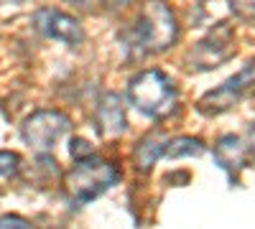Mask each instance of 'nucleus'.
<instances>
[{"mask_svg": "<svg viewBox=\"0 0 255 229\" xmlns=\"http://www.w3.org/2000/svg\"><path fill=\"white\" fill-rule=\"evenodd\" d=\"M245 148H248V158H255V122L248 128V135H245Z\"/></svg>", "mask_w": 255, "mask_h": 229, "instance_id": "dca6fc26", "label": "nucleus"}, {"mask_svg": "<svg viewBox=\"0 0 255 229\" xmlns=\"http://www.w3.org/2000/svg\"><path fill=\"white\" fill-rule=\"evenodd\" d=\"M230 10L243 20H253L255 18V0H227Z\"/></svg>", "mask_w": 255, "mask_h": 229, "instance_id": "ddd939ff", "label": "nucleus"}, {"mask_svg": "<svg viewBox=\"0 0 255 229\" xmlns=\"http://www.w3.org/2000/svg\"><path fill=\"white\" fill-rule=\"evenodd\" d=\"M207 151V145L199 138H191V135H179L174 140H166V148H163V158H197Z\"/></svg>", "mask_w": 255, "mask_h": 229, "instance_id": "9b49d317", "label": "nucleus"}, {"mask_svg": "<svg viewBox=\"0 0 255 229\" xmlns=\"http://www.w3.org/2000/svg\"><path fill=\"white\" fill-rule=\"evenodd\" d=\"M3 3H15L18 5V3H23V0H3Z\"/></svg>", "mask_w": 255, "mask_h": 229, "instance_id": "6ab92c4d", "label": "nucleus"}, {"mask_svg": "<svg viewBox=\"0 0 255 229\" xmlns=\"http://www.w3.org/2000/svg\"><path fill=\"white\" fill-rule=\"evenodd\" d=\"M33 28L51 41H61V44L69 46V49H77V46L84 44L82 23L74 15L64 13L59 8H38L33 13Z\"/></svg>", "mask_w": 255, "mask_h": 229, "instance_id": "0eeeda50", "label": "nucleus"}, {"mask_svg": "<svg viewBox=\"0 0 255 229\" xmlns=\"http://www.w3.org/2000/svg\"><path fill=\"white\" fill-rule=\"evenodd\" d=\"M163 148H166V140L158 133H148L133 151V158L138 163L140 171H151L153 165L163 158Z\"/></svg>", "mask_w": 255, "mask_h": 229, "instance_id": "9d476101", "label": "nucleus"}, {"mask_svg": "<svg viewBox=\"0 0 255 229\" xmlns=\"http://www.w3.org/2000/svg\"><path fill=\"white\" fill-rule=\"evenodd\" d=\"M72 130V117L64 115L59 110H38L26 117V122L20 125V138L31 145L33 151L46 153L54 145Z\"/></svg>", "mask_w": 255, "mask_h": 229, "instance_id": "423d86ee", "label": "nucleus"}, {"mask_svg": "<svg viewBox=\"0 0 255 229\" xmlns=\"http://www.w3.org/2000/svg\"><path fill=\"white\" fill-rule=\"evenodd\" d=\"M95 130L105 140H115L128 130V115L115 92H102L95 102Z\"/></svg>", "mask_w": 255, "mask_h": 229, "instance_id": "6e6552de", "label": "nucleus"}, {"mask_svg": "<svg viewBox=\"0 0 255 229\" xmlns=\"http://www.w3.org/2000/svg\"><path fill=\"white\" fill-rule=\"evenodd\" d=\"M118 181H120L118 165L92 153L87 158L74 160V165L64 173V189H67V196L72 204L84 206L100 199L105 191H110Z\"/></svg>", "mask_w": 255, "mask_h": 229, "instance_id": "7ed1b4c3", "label": "nucleus"}, {"mask_svg": "<svg viewBox=\"0 0 255 229\" xmlns=\"http://www.w3.org/2000/svg\"><path fill=\"white\" fill-rule=\"evenodd\" d=\"M130 105L151 120H166L179 107V89L161 69H143L128 81Z\"/></svg>", "mask_w": 255, "mask_h": 229, "instance_id": "f03ea898", "label": "nucleus"}, {"mask_svg": "<svg viewBox=\"0 0 255 229\" xmlns=\"http://www.w3.org/2000/svg\"><path fill=\"white\" fill-rule=\"evenodd\" d=\"M8 227H15V229H26V227H31V222H28V219H23V217H13V214L0 217V229H8Z\"/></svg>", "mask_w": 255, "mask_h": 229, "instance_id": "2eb2a0df", "label": "nucleus"}, {"mask_svg": "<svg viewBox=\"0 0 255 229\" xmlns=\"http://www.w3.org/2000/svg\"><path fill=\"white\" fill-rule=\"evenodd\" d=\"M69 3H74V5L82 8V10H95V3H97V0H69Z\"/></svg>", "mask_w": 255, "mask_h": 229, "instance_id": "a211bd4d", "label": "nucleus"}, {"mask_svg": "<svg viewBox=\"0 0 255 229\" xmlns=\"http://www.w3.org/2000/svg\"><path fill=\"white\" fill-rule=\"evenodd\" d=\"M215 160L232 181H238L240 171L245 168V163H248L245 140L238 138V135H222L215 143Z\"/></svg>", "mask_w": 255, "mask_h": 229, "instance_id": "1a4fd4ad", "label": "nucleus"}, {"mask_svg": "<svg viewBox=\"0 0 255 229\" xmlns=\"http://www.w3.org/2000/svg\"><path fill=\"white\" fill-rule=\"evenodd\" d=\"M232 56H235V31L222 23L186 51L184 64L189 72H212Z\"/></svg>", "mask_w": 255, "mask_h": 229, "instance_id": "39448f33", "label": "nucleus"}, {"mask_svg": "<svg viewBox=\"0 0 255 229\" xmlns=\"http://www.w3.org/2000/svg\"><path fill=\"white\" fill-rule=\"evenodd\" d=\"M20 171V155L10 153V151H0V176L3 178H13Z\"/></svg>", "mask_w": 255, "mask_h": 229, "instance_id": "f8f14e48", "label": "nucleus"}, {"mask_svg": "<svg viewBox=\"0 0 255 229\" xmlns=\"http://www.w3.org/2000/svg\"><path fill=\"white\" fill-rule=\"evenodd\" d=\"M102 3L108 5L110 10H123V8L130 5V0H102Z\"/></svg>", "mask_w": 255, "mask_h": 229, "instance_id": "f3484780", "label": "nucleus"}, {"mask_svg": "<svg viewBox=\"0 0 255 229\" xmlns=\"http://www.w3.org/2000/svg\"><path fill=\"white\" fill-rule=\"evenodd\" d=\"M255 92V56L248 61V64L232 74L230 79H225L220 87L209 89L202 99H199V112L215 117V115H222L232 107H238L240 102Z\"/></svg>", "mask_w": 255, "mask_h": 229, "instance_id": "20e7f679", "label": "nucleus"}, {"mask_svg": "<svg viewBox=\"0 0 255 229\" xmlns=\"http://www.w3.org/2000/svg\"><path fill=\"white\" fill-rule=\"evenodd\" d=\"M120 41L133 59L163 54L179 41V20L166 0H145L135 23L120 36Z\"/></svg>", "mask_w": 255, "mask_h": 229, "instance_id": "f257e3e1", "label": "nucleus"}, {"mask_svg": "<svg viewBox=\"0 0 255 229\" xmlns=\"http://www.w3.org/2000/svg\"><path fill=\"white\" fill-rule=\"evenodd\" d=\"M95 151H92V145L84 140V138H72L69 140V155L74 158V160H79V158H87V155H92Z\"/></svg>", "mask_w": 255, "mask_h": 229, "instance_id": "4468645a", "label": "nucleus"}]
</instances>
